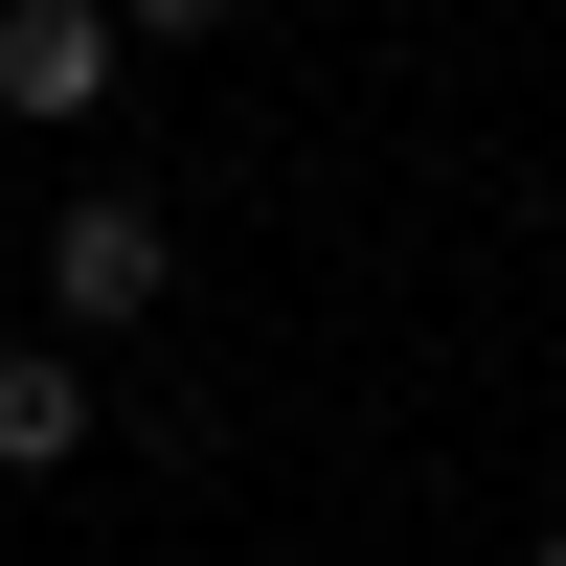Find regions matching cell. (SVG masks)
Listing matches in <instances>:
<instances>
[{
    "mask_svg": "<svg viewBox=\"0 0 566 566\" xmlns=\"http://www.w3.org/2000/svg\"><path fill=\"white\" fill-rule=\"evenodd\" d=\"M159 295H181V205L159 181H69L45 205V340H159Z\"/></svg>",
    "mask_w": 566,
    "mask_h": 566,
    "instance_id": "1",
    "label": "cell"
},
{
    "mask_svg": "<svg viewBox=\"0 0 566 566\" xmlns=\"http://www.w3.org/2000/svg\"><path fill=\"white\" fill-rule=\"evenodd\" d=\"M544 566H566V499H544Z\"/></svg>",
    "mask_w": 566,
    "mask_h": 566,
    "instance_id": "4",
    "label": "cell"
},
{
    "mask_svg": "<svg viewBox=\"0 0 566 566\" xmlns=\"http://www.w3.org/2000/svg\"><path fill=\"white\" fill-rule=\"evenodd\" d=\"M114 91H136V23H114V0H0V114H23V136H91Z\"/></svg>",
    "mask_w": 566,
    "mask_h": 566,
    "instance_id": "2",
    "label": "cell"
},
{
    "mask_svg": "<svg viewBox=\"0 0 566 566\" xmlns=\"http://www.w3.org/2000/svg\"><path fill=\"white\" fill-rule=\"evenodd\" d=\"M91 431H114V386H91L69 340H0V476H69Z\"/></svg>",
    "mask_w": 566,
    "mask_h": 566,
    "instance_id": "3",
    "label": "cell"
}]
</instances>
